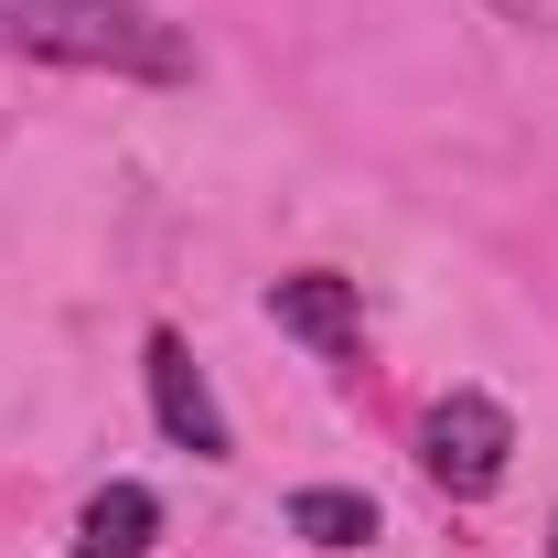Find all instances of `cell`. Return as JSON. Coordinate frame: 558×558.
<instances>
[{"mask_svg":"<svg viewBox=\"0 0 558 558\" xmlns=\"http://www.w3.org/2000/svg\"><path fill=\"white\" fill-rule=\"evenodd\" d=\"M150 537H161V494L150 484H108L75 515V558H150Z\"/></svg>","mask_w":558,"mask_h":558,"instance_id":"cell-4","label":"cell"},{"mask_svg":"<svg viewBox=\"0 0 558 558\" xmlns=\"http://www.w3.org/2000/svg\"><path fill=\"white\" fill-rule=\"evenodd\" d=\"M290 526H301L312 548H365V537H376V505L344 494V484H301L290 494Z\"/></svg>","mask_w":558,"mask_h":558,"instance_id":"cell-6","label":"cell"},{"mask_svg":"<svg viewBox=\"0 0 558 558\" xmlns=\"http://www.w3.org/2000/svg\"><path fill=\"white\" fill-rule=\"evenodd\" d=\"M548 558H558V537H548Z\"/></svg>","mask_w":558,"mask_h":558,"instance_id":"cell-7","label":"cell"},{"mask_svg":"<svg viewBox=\"0 0 558 558\" xmlns=\"http://www.w3.org/2000/svg\"><path fill=\"white\" fill-rule=\"evenodd\" d=\"M505 462H515V418L494 409L484 387L429 398V418H418V473L451 494V505H484V494L505 484Z\"/></svg>","mask_w":558,"mask_h":558,"instance_id":"cell-2","label":"cell"},{"mask_svg":"<svg viewBox=\"0 0 558 558\" xmlns=\"http://www.w3.org/2000/svg\"><path fill=\"white\" fill-rule=\"evenodd\" d=\"M150 409H161V429H172L194 462H226V451H236V429H226V409H215L205 365L183 354V333H150Z\"/></svg>","mask_w":558,"mask_h":558,"instance_id":"cell-3","label":"cell"},{"mask_svg":"<svg viewBox=\"0 0 558 558\" xmlns=\"http://www.w3.org/2000/svg\"><path fill=\"white\" fill-rule=\"evenodd\" d=\"M0 54L75 65V75H130V86H183L194 33L161 22L150 0H0Z\"/></svg>","mask_w":558,"mask_h":558,"instance_id":"cell-1","label":"cell"},{"mask_svg":"<svg viewBox=\"0 0 558 558\" xmlns=\"http://www.w3.org/2000/svg\"><path fill=\"white\" fill-rule=\"evenodd\" d=\"M269 312L301 333V344H323V354H344L354 344V279H333V269H301V279H279L269 290Z\"/></svg>","mask_w":558,"mask_h":558,"instance_id":"cell-5","label":"cell"}]
</instances>
